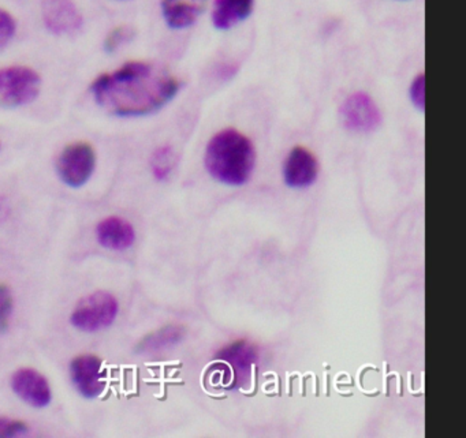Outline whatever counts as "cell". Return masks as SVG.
Returning <instances> with one entry per match:
<instances>
[{"mask_svg":"<svg viewBox=\"0 0 466 438\" xmlns=\"http://www.w3.org/2000/svg\"><path fill=\"white\" fill-rule=\"evenodd\" d=\"M206 4L207 0H162L160 7L168 28L181 31L198 23Z\"/></svg>","mask_w":466,"mask_h":438,"instance_id":"4fadbf2b","label":"cell"},{"mask_svg":"<svg viewBox=\"0 0 466 438\" xmlns=\"http://www.w3.org/2000/svg\"><path fill=\"white\" fill-rule=\"evenodd\" d=\"M181 81L157 65L127 62L92 83L95 102L111 115L140 118L157 113L181 91Z\"/></svg>","mask_w":466,"mask_h":438,"instance_id":"6da1fadb","label":"cell"},{"mask_svg":"<svg viewBox=\"0 0 466 438\" xmlns=\"http://www.w3.org/2000/svg\"><path fill=\"white\" fill-rule=\"evenodd\" d=\"M42 20L54 36H75L84 28V17L73 0H42Z\"/></svg>","mask_w":466,"mask_h":438,"instance_id":"30bf717a","label":"cell"},{"mask_svg":"<svg viewBox=\"0 0 466 438\" xmlns=\"http://www.w3.org/2000/svg\"><path fill=\"white\" fill-rule=\"evenodd\" d=\"M187 337V329L181 325H166L149 332L136 344V353L140 355H155L165 353L181 344Z\"/></svg>","mask_w":466,"mask_h":438,"instance_id":"5bb4252c","label":"cell"},{"mask_svg":"<svg viewBox=\"0 0 466 438\" xmlns=\"http://www.w3.org/2000/svg\"><path fill=\"white\" fill-rule=\"evenodd\" d=\"M31 433L28 422L12 416H0V438L28 437Z\"/></svg>","mask_w":466,"mask_h":438,"instance_id":"d6986e66","label":"cell"},{"mask_svg":"<svg viewBox=\"0 0 466 438\" xmlns=\"http://www.w3.org/2000/svg\"><path fill=\"white\" fill-rule=\"evenodd\" d=\"M17 34V21L12 13L0 9V48L6 47Z\"/></svg>","mask_w":466,"mask_h":438,"instance_id":"ffe728a7","label":"cell"},{"mask_svg":"<svg viewBox=\"0 0 466 438\" xmlns=\"http://www.w3.org/2000/svg\"><path fill=\"white\" fill-rule=\"evenodd\" d=\"M339 118L343 127L356 134H370L381 124L380 108L365 92H354L340 105Z\"/></svg>","mask_w":466,"mask_h":438,"instance_id":"9c48e42d","label":"cell"},{"mask_svg":"<svg viewBox=\"0 0 466 438\" xmlns=\"http://www.w3.org/2000/svg\"><path fill=\"white\" fill-rule=\"evenodd\" d=\"M9 385L13 394L34 410H46L53 404L54 391L50 380L35 367L15 369L10 375Z\"/></svg>","mask_w":466,"mask_h":438,"instance_id":"ba28073f","label":"cell"},{"mask_svg":"<svg viewBox=\"0 0 466 438\" xmlns=\"http://www.w3.org/2000/svg\"><path fill=\"white\" fill-rule=\"evenodd\" d=\"M69 377L73 388L83 399L96 400L107 391V369L96 353L76 355L69 363Z\"/></svg>","mask_w":466,"mask_h":438,"instance_id":"52a82bcc","label":"cell"},{"mask_svg":"<svg viewBox=\"0 0 466 438\" xmlns=\"http://www.w3.org/2000/svg\"><path fill=\"white\" fill-rule=\"evenodd\" d=\"M15 314V291L6 283H0V334H6L12 329Z\"/></svg>","mask_w":466,"mask_h":438,"instance_id":"e0dca14e","label":"cell"},{"mask_svg":"<svg viewBox=\"0 0 466 438\" xmlns=\"http://www.w3.org/2000/svg\"><path fill=\"white\" fill-rule=\"evenodd\" d=\"M409 97L410 102L413 103L414 107L419 111L424 113L425 110V75L424 73L417 75L411 81L410 88H409Z\"/></svg>","mask_w":466,"mask_h":438,"instance_id":"44dd1931","label":"cell"},{"mask_svg":"<svg viewBox=\"0 0 466 438\" xmlns=\"http://www.w3.org/2000/svg\"><path fill=\"white\" fill-rule=\"evenodd\" d=\"M95 238L103 249L124 253L135 246L137 233L129 220L113 214L97 223L95 227Z\"/></svg>","mask_w":466,"mask_h":438,"instance_id":"7c38bea8","label":"cell"},{"mask_svg":"<svg viewBox=\"0 0 466 438\" xmlns=\"http://www.w3.org/2000/svg\"><path fill=\"white\" fill-rule=\"evenodd\" d=\"M258 348L249 340L239 339L220 348L207 369L209 385L225 391L247 388L258 366Z\"/></svg>","mask_w":466,"mask_h":438,"instance_id":"3957f363","label":"cell"},{"mask_svg":"<svg viewBox=\"0 0 466 438\" xmlns=\"http://www.w3.org/2000/svg\"><path fill=\"white\" fill-rule=\"evenodd\" d=\"M96 151L91 144L73 143L65 146L56 163V175L65 186L81 189L96 171Z\"/></svg>","mask_w":466,"mask_h":438,"instance_id":"5b68a950","label":"cell"},{"mask_svg":"<svg viewBox=\"0 0 466 438\" xmlns=\"http://www.w3.org/2000/svg\"><path fill=\"white\" fill-rule=\"evenodd\" d=\"M255 0H215L212 24L219 31H228L244 23L253 12Z\"/></svg>","mask_w":466,"mask_h":438,"instance_id":"9a60e30c","label":"cell"},{"mask_svg":"<svg viewBox=\"0 0 466 438\" xmlns=\"http://www.w3.org/2000/svg\"><path fill=\"white\" fill-rule=\"evenodd\" d=\"M121 314V302L116 294L96 290L81 296L69 314V324L76 332L97 334L113 328Z\"/></svg>","mask_w":466,"mask_h":438,"instance_id":"277c9868","label":"cell"},{"mask_svg":"<svg viewBox=\"0 0 466 438\" xmlns=\"http://www.w3.org/2000/svg\"><path fill=\"white\" fill-rule=\"evenodd\" d=\"M319 162L312 152L304 146H296L289 152L283 164V181L294 190H304L318 181Z\"/></svg>","mask_w":466,"mask_h":438,"instance_id":"8fae6325","label":"cell"},{"mask_svg":"<svg viewBox=\"0 0 466 438\" xmlns=\"http://www.w3.org/2000/svg\"><path fill=\"white\" fill-rule=\"evenodd\" d=\"M204 167L214 181L225 186H244L255 173V145L238 130H222L207 145Z\"/></svg>","mask_w":466,"mask_h":438,"instance_id":"7a4b0ae2","label":"cell"},{"mask_svg":"<svg viewBox=\"0 0 466 438\" xmlns=\"http://www.w3.org/2000/svg\"><path fill=\"white\" fill-rule=\"evenodd\" d=\"M177 165V154L173 146L160 145L152 152L149 157V170H151L152 176L157 182H165L170 178L173 174L174 168Z\"/></svg>","mask_w":466,"mask_h":438,"instance_id":"2e32d148","label":"cell"},{"mask_svg":"<svg viewBox=\"0 0 466 438\" xmlns=\"http://www.w3.org/2000/svg\"><path fill=\"white\" fill-rule=\"evenodd\" d=\"M42 91V77L28 66L0 69V105L23 107L31 105Z\"/></svg>","mask_w":466,"mask_h":438,"instance_id":"8992f818","label":"cell"},{"mask_svg":"<svg viewBox=\"0 0 466 438\" xmlns=\"http://www.w3.org/2000/svg\"><path fill=\"white\" fill-rule=\"evenodd\" d=\"M136 32L132 26L122 25L113 29L105 40L106 53L114 54L129 45L135 39Z\"/></svg>","mask_w":466,"mask_h":438,"instance_id":"ac0fdd59","label":"cell"}]
</instances>
